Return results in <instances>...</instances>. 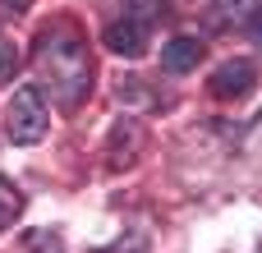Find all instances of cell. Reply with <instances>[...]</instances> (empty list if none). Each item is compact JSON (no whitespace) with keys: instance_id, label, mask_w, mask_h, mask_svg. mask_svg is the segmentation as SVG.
<instances>
[{"instance_id":"6da1fadb","label":"cell","mask_w":262,"mask_h":253,"mask_svg":"<svg viewBox=\"0 0 262 253\" xmlns=\"http://www.w3.org/2000/svg\"><path fill=\"white\" fill-rule=\"evenodd\" d=\"M32 65H37V78L51 92V101L64 111L78 106L92 88V60H88V46L74 28H46L37 37Z\"/></svg>"},{"instance_id":"7c38bea8","label":"cell","mask_w":262,"mask_h":253,"mask_svg":"<svg viewBox=\"0 0 262 253\" xmlns=\"http://www.w3.org/2000/svg\"><path fill=\"white\" fill-rule=\"evenodd\" d=\"M0 5H5V9H14V14H18V9H28V5H32V0H0Z\"/></svg>"},{"instance_id":"8992f818","label":"cell","mask_w":262,"mask_h":253,"mask_svg":"<svg viewBox=\"0 0 262 253\" xmlns=\"http://www.w3.org/2000/svg\"><path fill=\"white\" fill-rule=\"evenodd\" d=\"M18 212H23V194H18V189H14V184L0 175V230H5V226H9Z\"/></svg>"},{"instance_id":"5b68a950","label":"cell","mask_w":262,"mask_h":253,"mask_svg":"<svg viewBox=\"0 0 262 253\" xmlns=\"http://www.w3.org/2000/svg\"><path fill=\"white\" fill-rule=\"evenodd\" d=\"M198 60H203V41L198 37H170L161 46V69L166 74H189V69H198Z\"/></svg>"},{"instance_id":"7a4b0ae2","label":"cell","mask_w":262,"mask_h":253,"mask_svg":"<svg viewBox=\"0 0 262 253\" xmlns=\"http://www.w3.org/2000/svg\"><path fill=\"white\" fill-rule=\"evenodd\" d=\"M46 129H51V111H46L41 92L37 88H18L9 97V106H5V134L28 147V143H41Z\"/></svg>"},{"instance_id":"9c48e42d","label":"cell","mask_w":262,"mask_h":253,"mask_svg":"<svg viewBox=\"0 0 262 253\" xmlns=\"http://www.w3.org/2000/svg\"><path fill=\"white\" fill-rule=\"evenodd\" d=\"M129 9H138V18H147V23H152V18H157V14L166 9V0H134Z\"/></svg>"},{"instance_id":"3957f363","label":"cell","mask_w":262,"mask_h":253,"mask_svg":"<svg viewBox=\"0 0 262 253\" xmlns=\"http://www.w3.org/2000/svg\"><path fill=\"white\" fill-rule=\"evenodd\" d=\"M147 32H152V23L147 18H138V14H124V18H115V23H106V46L115 51V55H143L147 51Z\"/></svg>"},{"instance_id":"277c9868","label":"cell","mask_w":262,"mask_h":253,"mask_svg":"<svg viewBox=\"0 0 262 253\" xmlns=\"http://www.w3.org/2000/svg\"><path fill=\"white\" fill-rule=\"evenodd\" d=\"M253 78H258V69H253V60H226V65H216L212 69V97H221V101H230V97H249L253 92Z\"/></svg>"},{"instance_id":"30bf717a","label":"cell","mask_w":262,"mask_h":253,"mask_svg":"<svg viewBox=\"0 0 262 253\" xmlns=\"http://www.w3.org/2000/svg\"><path fill=\"white\" fill-rule=\"evenodd\" d=\"M14 74V46H9V37L0 32V78H9Z\"/></svg>"},{"instance_id":"52a82bcc","label":"cell","mask_w":262,"mask_h":253,"mask_svg":"<svg viewBox=\"0 0 262 253\" xmlns=\"http://www.w3.org/2000/svg\"><path fill=\"white\" fill-rule=\"evenodd\" d=\"M101 253H147V235H138V230H129L124 240H115L111 249H101Z\"/></svg>"},{"instance_id":"ba28073f","label":"cell","mask_w":262,"mask_h":253,"mask_svg":"<svg viewBox=\"0 0 262 253\" xmlns=\"http://www.w3.org/2000/svg\"><path fill=\"white\" fill-rule=\"evenodd\" d=\"M28 244H32L37 253H64L60 235H46V230H32V235H28Z\"/></svg>"},{"instance_id":"8fae6325","label":"cell","mask_w":262,"mask_h":253,"mask_svg":"<svg viewBox=\"0 0 262 253\" xmlns=\"http://www.w3.org/2000/svg\"><path fill=\"white\" fill-rule=\"evenodd\" d=\"M249 28H253V32H258V37H262V0H258V5H253V9H249Z\"/></svg>"}]
</instances>
